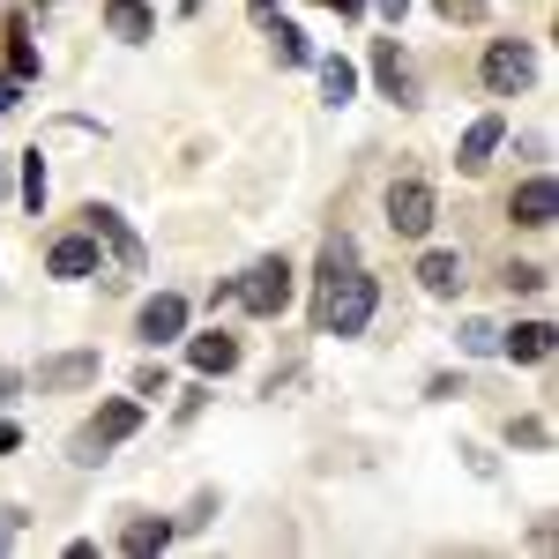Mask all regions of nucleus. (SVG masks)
Returning a JSON list of instances; mask_svg holds the SVG:
<instances>
[{
	"label": "nucleus",
	"mask_w": 559,
	"mask_h": 559,
	"mask_svg": "<svg viewBox=\"0 0 559 559\" xmlns=\"http://www.w3.org/2000/svg\"><path fill=\"white\" fill-rule=\"evenodd\" d=\"M105 23H112V38H120V45H150V38H157V15H150L142 0H112Z\"/></svg>",
	"instance_id": "obj_14"
},
{
	"label": "nucleus",
	"mask_w": 559,
	"mask_h": 559,
	"mask_svg": "<svg viewBox=\"0 0 559 559\" xmlns=\"http://www.w3.org/2000/svg\"><path fill=\"white\" fill-rule=\"evenodd\" d=\"M23 210H45V165L38 157L23 165Z\"/></svg>",
	"instance_id": "obj_21"
},
{
	"label": "nucleus",
	"mask_w": 559,
	"mask_h": 559,
	"mask_svg": "<svg viewBox=\"0 0 559 559\" xmlns=\"http://www.w3.org/2000/svg\"><path fill=\"white\" fill-rule=\"evenodd\" d=\"M165 388H173V381H165V366H142V373H134V395H165Z\"/></svg>",
	"instance_id": "obj_25"
},
{
	"label": "nucleus",
	"mask_w": 559,
	"mask_h": 559,
	"mask_svg": "<svg viewBox=\"0 0 559 559\" xmlns=\"http://www.w3.org/2000/svg\"><path fill=\"white\" fill-rule=\"evenodd\" d=\"M463 350H471V358H492V350H500V329H492V321H463Z\"/></svg>",
	"instance_id": "obj_20"
},
{
	"label": "nucleus",
	"mask_w": 559,
	"mask_h": 559,
	"mask_svg": "<svg viewBox=\"0 0 559 559\" xmlns=\"http://www.w3.org/2000/svg\"><path fill=\"white\" fill-rule=\"evenodd\" d=\"M83 216H90V239H105V247H112V261H120V276H142V269H150V254H142V239L128 231V216H120V210L90 202Z\"/></svg>",
	"instance_id": "obj_4"
},
{
	"label": "nucleus",
	"mask_w": 559,
	"mask_h": 559,
	"mask_svg": "<svg viewBox=\"0 0 559 559\" xmlns=\"http://www.w3.org/2000/svg\"><path fill=\"white\" fill-rule=\"evenodd\" d=\"M530 75H537V52L522 38H500L492 52H485V90L492 97H515V90H530Z\"/></svg>",
	"instance_id": "obj_3"
},
{
	"label": "nucleus",
	"mask_w": 559,
	"mask_h": 559,
	"mask_svg": "<svg viewBox=\"0 0 559 559\" xmlns=\"http://www.w3.org/2000/svg\"><path fill=\"white\" fill-rule=\"evenodd\" d=\"M432 8H440L448 23H477V15H485V0H432Z\"/></svg>",
	"instance_id": "obj_23"
},
{
	"label": "nucleus",
	"mask_w": 559,
	"mask_h": 559,
	"mask_svg": "<svg viewBox=\"0 0 559 559\" xmlns=\"http://www.w3.org/2000/svg\"><path fill=\"white\" fill-rule=\"evenodd\" d=\"M500 350H508L515 366H537V358H552V321H522V329H500Z\"/></svg>",
	"instance_id": "obj_11"
},
{
	"label": "nucleus",
	"mask_w": 559,
	"mask_h": 559,
	"mask_svg": "<svg viewBox=\"0 0 559 559\" xmlns=\"http://www.w3.org/2000/svg\"><path fill=\"white\" fill-rule=\"evenodd\" d=\"M247 8H254V15H261V23H269V15H276V0H247Z\"/></svg>",
	"instance_id": "obj_30"
},
{
	"label": "nucleus",
	"mask_w": 559,
	"mask_h": 559,
	"mask_svg": "<svg viewBox=\"0 0 559 559\" xmlns=\"http://www.w3.org/2000/svg\"><path fill=\"white\" fill-rule=\"evenodd\" d=\"M508 216H515L522 231H545V224L559 216V187H552L545 173H537V179H522L515 194H508Z\"/></svg>",
	"instance_id": "obj_7"
},
{
	"label": "nucleus",
	"mask_w": 559,
	"mask_h": 559,
	"mask_svg": "<svg viewBox=\"0 0 559 559\" xmlns=\"http://www.w3.org/2000/svg\"><path fill=\"white\" fill-rule=\"evenodd\" d=\"M8 75H15V83H31V75H38V45L23 38V31H8Z\"/></svg>",
	"instance_id": "obj_19"
},
{
	"label": "nucleus",
	"mask_w": 559,
	"mask_h": 559,
	"mask_svg": "<svg viewBox=\"0 0 559 559\" xmlns=\"http://www.w3.org/2000/svg\"><path fill=\"white\" fill-rule=\"evenodd\" d=\"M97 381V350H68V358H45L38 388H90Z\"/></svg>",
	"instance_id": "obj_13"
},
{
	"label": "nucleus",
	"mask_w": 559,
	"mask_h": 559,
	"mask_svg": "<svg viewBox=\"0 0 559 559\" xmlns=\"http://www.w3.org/2000/svg\"><path fill=\"white\" fill-rule=\"evenodd\" d=\"M321 97H329V105H350V97H358V68H350V60H321Z\"/></svg>",
	"instance_id": "obj_18"
},
{
	"label": "nucleus",
	"mask_w": 559,
	"mask_h": 559,
	"mask_svg": "<svg viewBox=\"0 0 559 559\" xmlns=\"http://www.w3.org/2000/svg\"><path fill=\"white\" fill-rule=\"evenodd\" d=\"M373 83L395 97V105H418V83H411V60L395 38H373Z\"/></svg>",
	"instance_id": "obj_8"
},
{
	"label": "nucleus",
	"mask_w": 559,
	"mask_h": 559,
	"mask_svg": "<svg viewBox=\"0 0 559 559\" xmlns=\"http://www.w3.org/2000/svg\"><path fill=\"white\" fill-rule=\"evenodd\" d=\"M418 284H426L432 299H455L463 292V254H426L418 261Z\"/></svg>",
	"instance_id": "obj_16"
},
{
	"label": "nucleus",
	"mask_w": 559,
	"mask_h": 559,
	"mask_svg": "<svg viewBox=\"0 0 559 559\" xmlns=\"http://www.w3.org/2000/svg\"><path fill=\"white\" fill-rule=\"evenodd\" d=\"M239 306H247V313H261V321H276V313L292 306V261H284V254L254 261V269L239 276Z\"/></svg>",
	"instance_id": "obj_2"
},
{
	"label": "nucleus",
	"mask_w": 559,
	"mask_h": 559,
	"mask_svg": "<svg viewBox=\"0 0 559 559\" xmlns=\"http://www.w3.org/2000/svg\"><path fill=\"white\" fill-rule=\"evenodd\" d=\"M8 105H15V75H0V112H8Z\"/></svg>",
	"instance_id": "obj_29"
},
{
	"label": "nucleus",
	"mask_w": 559,
	"mask_h": 559,
	"mask_svg": "<svg viewBox=\"0 0 559 559\" xmlns=\"http://www.w3.org/2000/svg\"><path fill=\"white\" fill-rule=\"evenodd\" d=\"M187 358H194V373H231V366H239V336H224V329L187 336Z\"/></svg>",
	"instance_id": "obj_12"
},
{
	"label": "nucleus",
	"mask_w": 559,
	"mask_h": 559,
	"mask_svg": "<svg viewBox=\"0 0 559 559\" xmlns=\"http://www.w3.org/2000/svg\"><path fill=\"white\" fill-rule=\"evenodd\" d=\"M269 45H276V60H284V68H306V60H313V45H306V31H299V23H284V15L269 23Z\"/></svg>",
	"instance_id": "obj_17"
},
{
	"label": "nucleus",
	"mask_w": 559,
	"mask_h": 559,
	"mask_svg": "<svg viewBox=\"0 0 559 559\" xmlns=\"http://www.w3.org/2000/svg\"><path fill=\"white\" fill-rule=\"evenodd\" d=\"M128 432H142V403H134V395H112V403H97V418L75 432V463H105V448H120Z\"/></svg>",
	"instance_id": "obj_1"
},
{
	"label": "nucleus",
	"mask_w": 559,
	"mask_h": 559,
	"mask_svg": "<svg viewBox=\"0 0 559 559\" xmlns=\"http://www.w3.org/2000/svg\"><path fill=\"white\" fill-rule=\"evenodd\" d=\"M545 440H552L545 418H515V448H545Z\"/></svg>",
	"instance_id": "obj_22"
},
{
	"label": "nucleus",
	"mask_w": 559,
	"mask_h": 559,
	"mask_svg": "<svg viewBox=\"0 0 559 559\" xmlns=\"http://www.w3.org/2000/svg\"><path fill=\"white\" fill-rule=\"evenodd\" d=\"M134 336H142L150 350L179 344V336H187V299H179V292H157V299L134 313Z\"/></svg>",
	"instance_id": "obj_6"
},
{
	"label": "nucleus",
	"mask_w": 559,
	"mask_h": 559,
	"mask_svg": "<svg viewBox=\"0 0 559 559\" xmlns=\"http://www.w3.org/2000/svg\"><path fill=\"white\" fill-rule=\"evenodd\" d=\"M165 545H173V522H165V515H134L128 530H120V552H134V559L165 552Z\"/></svg>",
	"instance_id": "obj_15"
},
{
	"label": "nucleus",
	"mask_w": 559,
	"mask_h": 559,
	"mask_svg": "<svg viewBox=\"0 0 559 559\" xmlns=\"http://www.w3.org/2000/svg\"><path fill=\"white\" fill-rule=\"evenodd\" d=\"M500 142H508V120H500V112H485V120H471V134H463V150H455V165H463V173H485V165H492V150H500Z\"/></svg>",
	"instance_id": "obj_9"
},
{
	"label": "nucleus",
	"mask_w": 559,
	"mask_h": 559,
	"mask_svg": "<svg viewBox=\"0 0 559 559\" xmlns=\"http://www.w3.org/2000/svg\"><path fill=\"white\" fill-rule=\"evenodd\" d=\"M508 292H545V269H530V261H515V269H508Z\"/></svg>",
	"instance_id": "obj_24"
},
{
	"label": "nucleus",
	"mask_w": 559,
	"mask_h": 559,
	"mask_svg": "<svg viewBox=\"0 0 559 559\" xmlns=\"http://www.w3.org/2000/svg\"><path fill=\"white\" fill-rule=\"evenodd\" d=\"M381 15H388V23H403V15H411V0H381Z\"/></svg>",
	"instance_id": "obj_26"
},
{
	"label": "nucleus",
	"mask_w": 559,
	"mask_h": 559,
	"mask_svg": "<svg viewBox=\"0 0 559 559\" xmlns=\"http://www.w3.org/2000/svg\"><path fill=\"white\" fill-rule=\"evenodd\" d=\"M321 8H336V15H358V8H366V0H321Z\"/></svg>",
	"instance_id": "obj_28"
},
{
	"label": "nucleus",
	"mask_w": 559,
	"mask_h": 559,
	"mask_svg": "<svg viewBox=\"0 0 559 559\" xmlns=\"http://www.w3.org/2000/svg\"><path fill=\"white\" fill-rule=\"evenodd\" d=\"M432 210H440V202H432L426 179H395V187H388V224H395L403 239H426V231H432Z\"/></svg>",
	"instance_id": "obj_5"
},
{
	"label": "nucleus",
	"mask_w": 559,
	"mask_h": 559,
	"mask_svg": "<svg viewBox=\"0 0 559 559\" xmlns=\"http://www.w3.org/2000/svg\"><path fill=\"white\" fill-rule=\"evenodd\" d=\"M15 440H23V432H15L8 418H0V455H15Z\"/></svg>",
	"instance_id": "obj_27"
},
{
	"label": "nucleus",
	"mask_w": 559,
	"mask_h": 559,
	"mask_svg": "<svg viewBox=\"0 0 559 559\" xmlns=\"http://www.w3.org/2000/svg\"><path fill=\"white\" fill-rule=\"evenodd\" d=\"M45 269L52 276H68V284H83V276H97V239H52V254H45Z\"/></svg>",
	"instance_id": "obj_10"
}]
</instances>
